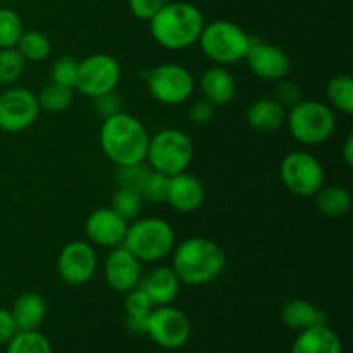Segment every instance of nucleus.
<instances>
[{
	"instance_id": "nucleus-2",
	"label": "nucleus",
	"mask_w": 353,
	"mask_h": 353,
	"mask_svg": "<svg viewBox=\"0 0 353 353\" xmlns=\"http://www.w3.org/2000/svg\"><path fill=\"white\" fill-rule=\"evenodd\" d=\"M99 140L105 157L119 168L145 162L150 137L140 119L128 112H119L103 119Z\"/></svg>"
},
{
	"instance_id": "nucleus-18",
	"label": "nucleus",
	"mask_w": 353,
	"mask_h": 353,
	"mask_svg": "<svg viewBox=\"0 0 353 353\" xmlns=\"http://www.w3.org/2000/svg\"><path fill=\"white\" fill-rule=\"evenodd\" d=\"M138 286L147 293L155 307H161L174 302L181 288V281L172 268L161 265V268H154L145 278H141Z\"/></svg>"
},
{
	"instance_id": "nucleus-42",
	"label": "nucleus",
	"mask_w": 353,
	"mask_h": 353,
	"mask_svg": "<svg viewBox=\"0 0 353 353\" xmlns=\"http://www.w3.org/2000/svg\"><path fill=\"white\" fill-rule=\"evenodd\" d=\"M0 2H2V0H0Z\"/></svg>"
},
{
	"instance_id": "nucleus-3",
	"label": "nucleus",
	"mask_w": 353,
	"mask_h": 353,
	"mask_svg": "<svg viewBox=\"0 0 353 353\" xmlns=\"http://www.w3.org/2000/svg\"><path fill=\"white\" fill-rule=\"evenodd\" d=\"M150 33L161 47L168 50H185L199 41L205 26L202 10L190 2H169L152 17Z\"/></svg>"
},
{
	"instance_id": "nucleus-7",
	"label": "nucleus",
	"mask_w": 353,
	"mask_h": 353,
	"mask_svg": "<svg viewBox=\"0 0 353 353\" xmlns=\"http://www.w3.org/2000/svg\"><path fill=\"white\" fill-rule=\"evenodd\" d=\"M193 161V141L181 130H162L150 137L147 148L148 168L165 176L185 172Z\"/></svg>"
},
{
	"instance_id": "nucleus-28",
	"label": "nucleus",
	"mask_w": 353,
	"mask_h": 353,
	"mask_svg": "<svg viewBox=\"0 0 353 353\" xmlns=\"http://www.w3.org/2000/svg\"><path fill=\"white\" fill-rule=\"evenodd\" d=\"M7 353H52V345L37 330L17 331L7 341Z\"/></svg>"
},
{
	"instance_id": "nucleus-24",
	"label": "nucleus",
	"mask_w": 353,
	"mask_h": 353,
	"mask_svg": "<svg viewBox=\"0 0 353 353\" xmlns=\"http://www.w3.org/2000/svg\"><path fill=\"white\" fill-rule=\"evenodd\" d=\"M314 196L316 209L326 217H343L352 209V195L343 186H323Z\"/></svg>"
},
{
	"instance_id": "nucleus-34",
	"label": "nucleus",
	"mask_w": 353,
	"mask_h": 353,
	"mask_svg": "<svg viewBox=\"0 0 353 353\" xmlns=\"http://www.w3.org/2000/svg\"><path fill=\"white\" fill-rule=\"evenodd\" d=\"M79 61L74 57H59L50 69V81L57 85L74 88L78 79Z\"/></svg>"
},
{
	"instance_id": "nucleus-14",
	"label": "nucleus",
	"mask_w": 353,
	"mask_h": 353,
	"mask_svg": "<svg viewBox=\"0 0 353 353\" xmlns=\"http://www.w3.org/2000/svg\"><path fill=\"white\" fill-rule=\"evenodd\" d=\"M248 68L257 78L264 81H279L286 78L292 68L288 54L278 45L252 38L250 48L245 55Z\"/></svg>"
},
{
	"instance_id": "nucleus-12",
	"label": "nucleus",
	"mask_w": 353,
	"mask_h": 353,
	"mask_svg": "<svg viewBox=\"0 0 353 353\" xmlns=\"http://www.w3.org/2000/svg\"><path fill=\"white\" fill-rule=\"evenodd\" d=\"M38 99L30 88L7 86L0 93V130L6 133H19L37 123L40 116Z\"/></svg>"
},
{
	"instance_id": "nucleus-31",
	"label": "nucleus",
	"mask_w": 353,
	"mask_h": 353,
	"mask_svg": "<svg viewBox=\"0 0 353 353\" xmlns=\"http://www.w3.org/2000/svg\"><path fill=\"white\" fill-rule=\"evenodd\" d=\"M24 33L19 14L7 7H0V48H14Z\"/></svg>"
},
{
	"instance_id": "nucleus-21",
	"label": "nucleus",
	"mask_w": 353,
	"mask_h": 353,
	"mask_svg": "<svg viewBox=\"0 0 353 353\" xmlns=\"http://www.w3.org/2000/svg\"><path fill=\"white\" fill-rule=\"evenodd\" d=\"M281 321L292 331H305L309 327L327 324V316L321 307L305 299H292L283 305Z\"/></svg>"
},
{
	"instance_id": "nucleus-10",
	"label": "nucleus",
	"mask_w": 353,
	"mask_h": 353,
	"mask_svg": "<svg viewBox=\"0 0 353 353\" xmlns=\"http://www.w3.org/2000/svg\"><path fill=\"white\" fill-rule=\"evenodd\" d=\"M119 79L121 65L112 55L93 54L79 61L74 90L90 99H97L109 92H116Z\"/></svg>"
},
{
	"instance_id": "nucleus-1",
	"label": "nucleus",
	"mask_w": 353,
	"mask_h": 353,
	"mask_svg": "<svg viewBox=\"0 0 353 353\" xmlns=\"http://www.w3.org/2000/svg\"><path fill=\"white\" fill-rule=\"evenodd\" d=\"M172 271L179 281L200 286L214 281L226 268V254L216 241L205 236H192L172 248Z\"/></svg>"
},
{
	"instance_id": "nucleus-19",
	"label": "nucleus",
	"mask_w": 353,
	"mask_h": 353,
	"mask_svg": "<svg viewBox=\"0 0 353 353\" xmlns=\"http://www.w3.org/2000/svg\"><path fill=\"white\" fill-rule=\"evenodd\" d=\"M200 90L207 102L214 107H224L236 97V81L224 65H212L202 74Z\"/></svg>"
},
{
	"instance_id": "nucleus-9",
	"label": "nucleus",
	"mask_w": 353,
	"mask_h": 353,
	"mask_svg": "<svg viewBox=\"0 0 353 353\" xmlns=\"http://www.w3.org/2000/svg\"><path fill=\"white\" fill-rule=\"evenodd\" d=\"M145 83L152 99L164 105L185 103L195 90V79L192 72L185 65L176 62H165L150 69L145 76Z\"/></svg>"
},
{
	"instance_id": "nucleus-33",
	"label": "nucleus",
	"mask_w": 353,
	"mask_h": 353,
	"mask_svg": "<svg viewBox=\"0 0 353 353\" xmlns=\"http://www.w3.org/2000/svg\"><path fill=\"white\" fill-rule=\"evenodd\" d=\"M150 172L147 162H140V164L131 165H119L116 171V183L119 188H130L140 192L141 185H143L145 178Z\"/></svg>"
},
{
	"instance_id": "nucleus-17",
	"label": "nucleus",
	"mask_w": 353,
	"mask_h": 353,
	"mask_svg": "<svg viewBox=\"0 0 353 353\" xmlns=\"http://www.w3.org/2000/svg\"><path fill=\"white\" fill-rule=\"evenodd\" d=\"M205 199V188L196 176L179 172L169 178L168 203L178 212H195Z\"/></svg>"
},
{
	"instance_id": "nucleus-22",
	"label": "nucleus",
	"mask_w": 353,
	"mask_h": 353,
	"mask_svg": "<svg viewBox=\"0 0 353 353\" xmlns=\"http://www.w3.org/2000/svg\"><path fill=\"white\" fill-rule=\"evenodd\" d=\"M247 121L259 133H274L285 124L286 109L271 97H262L248 105Z\"/></svg>"
},
{
	"instance_id": "nucleus-4",
	"label": "nucleus",
	"mask_w": 353,
	"mask_h": 353,
	"mask_svg": "<svg viewBox=\"0 0 353 353\" xmlns=\"http://www.w3.org/2000/svg\"><path fill=\"white\" fill-rule=\"evenodd\" d=\"M174 245L176 234L168 221L161 217H138L128 226L123 247L140 262H159L171 255Z\"/></svg>"
},
{
	"instance_id": "nucleus-29",
	"label": "nucleus",
	"mask_w": 353,
	"mask_h": 353,
	"mask_svg": "<svg viewBox=\"0 0 353 353\" xmlns=\"http://www.w3.org/2000/svg\"><path fill=\"white\" fill-rule=\"evenodd\" d=\"M112 207L117 214H119L123 219H126L128 223L138 219L143 209V196L140 192L130 188H119L114 192L112 195Z\"/></svg>"
},
{
	"instance_id": "nucleus-32",
	"label": "nucleus",
	"mask_w": 353,
	"mask_h": 353,
	"mask_svg": "<svg viewBox=\"0 0 353 353\" xmlns=\"http://www.w3.org/2000/svg\"><path fill=\"white\" fill-rule=\"evenodd\" d=\"M169 178L171 176H165L162 172L154 171L150 169V172L145 178L143 185H141V196L143 200H148L152 203H164L168 202V190H169Z\"/></svg>"
},
{
	"instance_id": "nucleus-40",
	"label": "nucleus",
	"mask_w": 353,
	"mask_h": 353,
	"mask_svg": "<svg viewBox=\"0 0 353 353\" xmlns=\"http://www.w3.org/2000/svg\"><path fill=\"white\" fill-rule=\"evenodd\" d=\"M17 324L10 310L0 309V343H7L17 333Z\"/></svg>"
},
{
	"instance_id": "nucleus-23",
	"label": "nucleus",
	"mask_w": 353,
	"mask_h": 353,
	"mask_svg": "<svg viewBox=\"0 0 353 353\" xmlns=\"http://www.w3.org/2000/svg\"><path fill=\"white\" fill-rule=\"evenodd\" d=\"M12 316L19 331H33L41 326L47 317V302L37 292H26L14 302Z\"/></svg>"
},
{
	"instance_id": "nucleus-8",
	"label": "nucleus",
	"mask_w": 353,
	"mask_h": 353,
	"mask_svg": "<svg viewBox=\"0 0 353 353\" xmlns=\"http://www.w3.org/2000/svg\"><path fill=\"white\" fill-rule=\"evenodd\" d=\"M279 178L290 193L296 196H314L326 181V172L316 155L295 150L285 155L279 165Z\"/></svg>"
},
{
	"instance_id": "nucleus-13",
	"label": "nucleus",
	"mask_w": 353,
	"mask_h": 353,
	"mask_svg": "<svg viewBox=\"0 0 353 353\" xmlns=\"http://www.w3.org/2000/svg\"><path fill=\"white\" fill-rule=\"evenodd\" d=\"M97 268H99L97 252L88 241H69L57 257L59 278L71 286H83L92 281Z\"/></svg>"
},
{
	"instance_id": "nucleus-41",
	"label": "nucleus",
	"mask_w": 353,
	"mask_h": 353,
	"mask_svg": "<svg viewBox=\"0 0 353 353\" xmlns=\"http://www.w3.org/2000/svg\"><path fill=\"white\" fill-rule=\"evenodd\" d=\"M341 157H343L345 164H347L348 168H352L353 165V138L352 137H347V140H345L343 154H341Z\"/></svg>"
},
{
	"instance_id": "nucleus-36",
	"label": "nucleus",
	"mask_w": 353,
	"mask_h": 353,
	"mask_svg": "<svg viewBox=\"0 0 353 353\" xmlns=\"http://www.w3.org/2000/svg\"><path fill=\"white\" fill-rule=\"evenodd\" d=\"M272 99H274L279 105H283L288 110L290 107H293L296 102L302 100V90H300V86L296 85V83L283 78L279 79L278 85H276L274 97H272Z\"/></svg>"
},
{
	"instance_id": "nucleus-35",
	"label": "nucleus",
	"mask_w": 353,
	"mask_h": 353,
	"mask_svg": "<svg viewBox=\"0 0 353 353\" xmlns=\"http://www.w3.org/2000/svg\"><path fill=\"white\" fill-rule=\"evenodd\" d=\"M154 307L155 305L152 303V300L148 299V295L140 286L126 293V302H124L126 317H131V319H147L152 310H154Z\"/></svg>"
},
{
	"instance_id": "nucleus-27",
	"label": "nucleus",
	"mask_w": 353,
	"mask_h": 353,
	"mask_svg": "<svg viewBox=\"0 0 353 353\" xmlns=\"http://www.w3.org/2000/svg\"><path fill=\"white\" fill-rule=\"evenodd\" d=\"M17 52L26 62H41L50 54V40L45 33L37 30L24 31L16 45Z\"/></svg>"
},
{
	"instance_id": "nucleus-39",
	"label": "nucleus",
	"mask_w": 353,
	"mask_h": 353,
	"mask_svg": "<svg viewBox=\"0 0 353 353\" xmlns=\"http://www.w3.org/2000/svg\"><path fill=\"white\" fill-rule=\"evenodd\" d=\"M93 100H95L97 114H99L102 119H107V117L116 116V114L123 112V110H121L123 102H121L119 97L116 95V92H109V93H105V95H100Z\"/></svg>"
},
{
	"instance_id": "nucleus-11",
	"label": "nucleus",
	"mask_w": 353,
	"mask_h": 353,
	"mask_svg": "<svg viewBox=\"0 0 353 353\" xmlns=\"http://www.w3.org/2000/svg\"><path fill=\"white\" fill-rule=\"evenodd\" d=\"M147 334L155 345L165 350H176L188 343L192 324L183 310L169 305L154 307L148 316Z\"/></svg>"
},
{
	"instance_id": "nucleus-38",
	"label": "nucleus",
	"mask_w": 353,
	"mask_h": 353,
	"mask_svg": "<svg viewBox=\"0 0 353 353\" xmlns=\"http://www.w3.org/2000/svg\"><path fill=\"white\" fill-rule=\"evenodd\" d=\"M214 114H216V107L210 102H207L205 99L196 100L188 109V117L192 121V124H195V126H205V124H209L214 119Z\"/></svg>"
},
{
	"instance_id": "nucleus-6",
	"label": "nucleus",
	"mask_w": 353,
	"mask_h": 353,
	"mask_svg": "<svg viewBox=\"0 0 353 353\" xmlns=\"http://www.w3.org/2000/svg\"><path fill=\"white\" fill-rule=\"evenodd\" d=\"M252 38L254 37L233 21L219 19L203 26L199 43L207 59L217 65H228L245 59Z\"/></svg>"
},
{
	"instance_id": "nucleus-15",
	"label": "nucleus",
	"mask_w": 353,
	"mask_h": 353,
	"mask_svg": "<svg viewBox=\"0 0 353 353\" xmlns=\"http://www.w3.org/2000/svg\"><path fill=\"white\" fill-rule=\"evenodd\" d=\"M130 223L119 216L112 207L97 209L86 217L85 231L93 245L103 248H116L124 243V236Z\"/></svg>"
},
{
	"instance_id": "nucleus-37",
	"label": "nucleus",
	"mask_w": 353,
	"mask_h": 353,
	"mask_svg": "<svg viewBox=\"0 0 353 353\" xmlns=\"http://www.w3.org/2000/svg\"><path fill=\"white\" fill-rule=\"evenodd\" d=\"M165 0H128L131 14L141 21H150L162 9Z\"/></svg>"
},
{
	"instance_id": "nucleus-30",
	"label": "nucleus",
	"mask_w": 353,
	"mask_h": 353,
	"mask_svg": "<svg viewBox=\"0 0 353 353\" xmlns=\"http://www.w3.org/2000/svg\"><path fill=\"white\" fill-rule=\"evenodd\" d=\"M26 61L17 48H0V86H12L23 76Z\"/></svg>"
},
{
	"instance_id": "nucleus-26",
	"label": "nucleus",
	"mask_w": 353,
	"mask_h": 353,
	"mask_svg": "<svg viewBox=\"0 0 353 353\" xmlns=\"http://www.w3.org/2000/svg\"><path fill=\"white\" fill-rule=\"evenodd\" d=\"M37 99L40 110H45V112L50 114L64 112V110H68L71 107L72 99H74V88H69V86H62L50 81L38 93Z\"/></svg>"
},
{
	"instance_id": "nucleus-25",
	"label": "nucleus",
	"mask_w": 353,
	"mask_h": 353,
	"mask_svg": "<svg viewBox=\"0 0 353 353\" xmlns=\"http://www.w3.org/2000/svg\"><path fill=\"white\" fill-rule=\"evenodd\" d=\"M326 97L331 109L340 110L345 116L353 114V78L350 74H336L326 86Z\"/></svg>"
},
{
	"instance_id": "nucleus-16",
	"label": "nucleus",
	"mask_w": 353,
	"mask_h": 353,
	"mask_svg": "<svg viewBox=\"0 0 353 353\" xmlns=\"http://www.w3.org/2000/svg\"><path fill=\"white\" fill-rule=\"evenodd\" d=\"M103 278L110 290L128 293L137 288L141 281V262L126 247H116L103 264Z\"/></svg>"
},
{
	"instance_id": "nucleus-5",
	"label": "nucleus",
	"mask_w": 353,
	"mask_h": 353,
	"mask_svg": "<svg viewBox=\"0 0 353 353\" xmlns=\"http://www.w3.org/2000/svg\"><path fill=\"white\" fill-rule=\"evenodd\" d=\"M286 124L295 141L302 145H321L336 130L333 109L321 100H300L286 110Z\"/></svg>"
},
{
	"instance_id": "nucleus-20",
	"label": "nucleus",
	"mask_w": 353,
	"mask_h": 353,
	"mask_svg": "<svg viewBox=\"0 0 353 353\" xmlns=\"http://www.w3.org/2000/svg\"><path fill=\"white\" fill-rule=\"evenodd\" d=\"M290 353H343L340 334L327 324L300 331Z\"/></svg>"
}]
</instances>
